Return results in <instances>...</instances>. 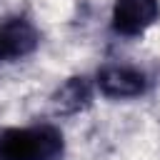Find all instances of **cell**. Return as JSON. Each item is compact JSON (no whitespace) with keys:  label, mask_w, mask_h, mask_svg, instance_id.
<instances>
[{"label":"cell","mask_w":160,"mask_h":160,"mask_svg":"<svg viewBox=\"0 0 160 160\" xmlns=\"http://www.w3.org/2000/svg\"><path fill=\"white\" fill-rule=\"evenodd\" d=\"M90 102H92V85L82 75L68 78L50 98V105H52L55 115H75V112L85 110Z\"/></svg>","instance_id":"obj_5"},{"label":"cell","mask_w":160,"mask_h":160,"mask_svg":"<svg viewBox=\"0 0 160 160\" xmlns=\"http://www.w3.org/2000/svg\"><path fill=\"white\" fill-rule=\"evenodd\" d=\"M160 18L158 0H115L112 5V30L122 38H138Z\"/></svg>","instance_id":"obj_4"},{"label":"cell","mask_w":160,"mask_h":160,"mask_svg":"<svg viewBox=\"0 0 160 160\" xmlns=\"http://www.w3.org/2000/svg\"><path fill=\"white\" fill-rule=\"evenodd\" d=\"M62 155L65 138L50 122L0 130V160H62Z\"/></svg>","instance_id":"obj_1"},{"label":"cell","mask_w":160,"mask_h":160,"mask_svg":"<svg viewBox=\"0 0 160 160\" xmlns=\"http://www.w3.org/2000/svg\"><path fill=\"white\" fill-rule=\"evenodd\" d=\"M38 45H40V32L28 18L10 15L0 20V62L22 60L32 55Z\"/></svg>","instance_id":"obj_2"},{"label":"cell","mask_w":160,"mask_h":160,"mask_svg":"<svg viewBox=\"0 0 160 160\" xmlns=\"http://www.w3.org/2000/svg\"><path fill=\"white\" fill-rule=\"evenodd\" d=\"M98 90L110 100H130L140 98L148 90V75L132 65H105L95 78Z\"/></svg>","instance_id":"obj_3"}]
</instances>
